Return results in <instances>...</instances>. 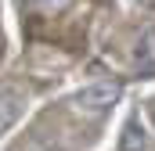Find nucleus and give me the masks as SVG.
<instances>
[{"label":"nucleus","instance_id":"2","mask_svg":"<svg viewBox=\"0 0 155 151\" xmlns=\"http://www.w3.org/2000/svg\"><path fill=\"white\" fill-rule=\"evenodd\" d=\"M119 151H148V133H144V126L137 122V115L126 119L123 137H119Z\"/></svg>","mask_w":155,"mask_h":151},{"label":"nucleus","instance_id":"4","mask_svg":"<svg viewBox=\"0 0 155 151\" xmlns=\"http://www.w3.org/2000/svg\"><path fill=\"white\" fill-rule=\"evenodd\" d=\"M0 130H4V126H0Z\"/></svg>","mask_w":155,"mask_h":151},{"label":"nucleus","instance_id":"1","mask_svg":"<svg viewBox=\"0 0 155 151\" xmlns=\"http://www.w3.org/2000/svg\"><path fill=\"white\" fill-rule=\"evenodd\" d=\"M119 101V83L112 79H101V83H90V86H83L76 97H72V108L79 115H90V119H97V115H105L112 104Z\"/></svg>","mask_w":155,"mask_h":151},{"label":"nucleus","instance_id":"3","mask_svg":"<svg viewBox=\"0 0 155 151\" xmlns=\"http://www.w3.org/2000/svg\"><path fill=\"white\" fill-rule=\"evenodd\" d=\"M25 4H33V7H51V4H61V0H25Z\"/></svg>","mask_w":155,"mask_h":151}]
</instances>
